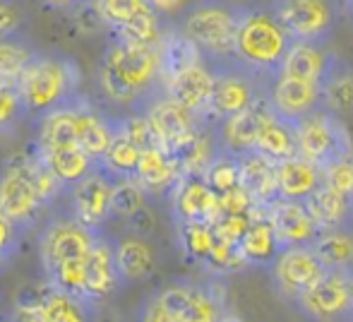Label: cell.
<instances>
[{"mask_svg": "<svg viewBox=\"0 0 353 322\" xmlns=\"http://www.w3.org/2000/svg\"><path fill=\"white\" fill-rule=\"evenodd\" d=\"M149 3H152V8L157 10L159 14H161V12H173V10L181 5V0H149Z\"/></svg>", "mask_w": 353, "mask_h": 322, "instance_id": "obj_48", "label": "cell"}, {"mask_svg": "<svg viewBox=\"0 0 353 322\" xmlns=\"http://www.w3.org/2000/svg\"><path fill=\"white\" fill-rule=\"evenodd\" d=\"M99 234H101V231L89 229V226H84L82 221H77L74 217L51 221V224L43 229L41 241H39L43 272L48 274L51 270L65 265V262L89 257Z\"/></svg>", "mask_w": 353, "mask_h": 322, "instance_id": "obj_12", "label": "cell"}, {"mask_svg": "<svg viewBox=\"0 0 353 322\" xmlns=\"http://www.w3.org/2000/svg\"><path fill=\"white\" fill-rule=\"evenodd\" d=\"M22 29V12L12 0H0V39L17 37Z\"/></svg>", "mask_w": 353, "mask_h": 322, "instance_id": "obj_45", "label": "cell"}, {"mask_svg": "<svg viewBox=\"0 0 353 322\" xmlns=\"http://www.w3.org/2000/svg\"><path fill=\"white\" fill-rule=\"evenodd\" d=\"M140 157H142V150L128 137V132L121 128V118H118L116 137H113L106 154L101 157L99 166H101L106 173H111L113 178H135Z\"/></svg>", "mask_w": 353, "mask_h": 322, "instance_id": "obj_34", "label": "cell"}, {"mask_svg": "<svg viewBox=\"0 0 353 322\" xmlns=\"http://www.w3.org/2000/svg\"><path fill=\"white\" fill-rule=\"evenodd\" d=\"M241 252L248 265L272 267L281 252V243L276 239V231L267 217L265 205L252 207V221L248 226L245 236L241 239Z\"/></svg>", "mask_w": 353, "mask_h": 322, "instance_id": "obj_24", "label": "cell"}, {"mask_svg": "<svg viewBox=\"0 0 353 322\" xmlns=\"http://www.w3.org/2000/svg\"><path fill=\"white\" fill-rule=\"evenodd\" d=\"M0 322H5V320H0Z\"/></svg>", "mask_w": 353, "mask_h": 322, "instance_id": "obj_52", "label": "cell"}, {"mask_svg": "<svg viewBox=\"0 0 353 322\" xmlns=\"http://www.w3.org/2000/svg\"><path fill=\"white\" fill-rule=\"evenodd\" d=\"M17 87L27 111L41 118L79 97V68L65 56L37 51L24 68Z\"/></svg>", "mask_w": 353, "mask_h": 322, "instance_id": "obj_3", "label": "cell"}, {"mask_svg": "<svg viewBox=\"0 0 353 322\" xmlns=\"http://www.w3.org/2000/svg\"><path fill=\"white\" fill-rule=\"evenodd\" d=\"M121 272L116 262V243L108 236L99 234L92 252L87 257V284H84V301L89 305L108 299L121 286Z\"/></svg>", "mask_w": 353, "mask_h": 322, "instance_id": "obj_20", "label": "cell"}, {"mask_svg": "<svg viewBox=\"0 0 353 322\" xmlns=\"http://www.w3.org/2000/svg\"><path fill=\"white\" fill-rule=\"evenodd\" d=\"M27 113L29 111L24 106V99L19 94L17 84L0 82V135L12 132Z\"/></svg>", "mask_w": 353, "mask_h": 322, "instance_id": "obj_42", "label": "cell"}, {"mask_svg": "<svg viewBox=\"0 0 353 322\" xmlns=\"http://www.w3.org/2000/svg\"><path fill=\"white\" fill-rule=\"evenodd\" d=\"M41 207L46 205L34 181L32 154L22 152L0 168V214L24 229L37 219Z\"/></svg>", "mask_w": 353, "mask_h": 322, "instance_id": "obj_7", "label": "cell"}, {"mask_svg": "<svg viewBox=\"0 0 353 322\" xmlns=\"http://www.w3.org/2000/svg\"><path fill=\"white\" fill-rule=\"evenodd\" d=\"M74 123H77V142L87 154L97 161L106 154L118 130V118L94 108L84 97L74 99Z\"/></svg>", "mask_w": 353, "mask_h": 322, "instance_id": "obj_21", "label": "cell"}, {"mask_svg": "<svg viewBox=\"0 0 353 322\" xmlns=\"http://www.w3.org/2000/svg\"><path fill=\"white\" fill-rule=\"evenodd\" d=\"M322 89V108L336 113H349L353 111V68L332 51L327 70L320 80Z\"/></svg>", "mask_w": 353, "mask_h": 322, "instance_id": "obj_27", "label": "cell"}, {"mask_svg": "<svg viewBox=\"0 0 353 322\" xmlns=\"http://www.w3.org/2000/svg\"><path fill=\"white\" fill-rule=\"evenodd\" d=\"M77 142V123H74V101L46 113L39 121L37 147L51 150V147H74Z\"/></svg>", "mask_w": 353, "mask_h": 322, "instance_id": "obj_33", "label": "cell"}, {"mask_svg": "<svg viewBox=\"0 0 353 322\" xmlns=\"http://www.w3.org/2000/svg\"><path fill=\"white\" fill-rule=\"evenodd\" d=\"M149 125H152L154 140L161 150L178 154L185 145H190L197 135L202 132V118L195 116L192 111L183 108L171 97H159L144 108Z\"/></svg>", "mask_w": 353, "mask_h": 322, "instance_id": "obj_13", "label": "cell"}, {"mask_svg": "<svg viewBox=\"0 0 353 322\" xmlns=\"http://www.w3.org/2000/svg\"><path fill=\"white\" fill-rule=\"evenodd\" d=\"M243 10L245 5L233 0H197L181 12L176 29L200 48L207 63L231 61Z\"/></svg>", "mask_w": 353, "mask_h": 322, "instance_id": "obj_2", "label": "cell"}, {"mask_svg": "<svg viewBox=\"0 0 353 322\" xmlns=\"http://www.w3.org/2000/svg\"><path fill=\"white\" fill-rule=\"evenodd\" d=\"M181 320H183V315L178 313L173 305L166 303L161 291L149 296V299L142 303L140 315H137V322H181Z\"/></svg>", "mask_w": 353, "mask_h": 322, "instance_id": "obj_43", "label": "cell"}, {"mask_svg": "<svg viewBox=\"0 0 353 322\" xmlns=\"http://www.w3.org/2000/svg\"><path fill=\"white\" fill-rule=\"evenodd\" d=\"M267 111H270V103L260 101L252 108L243 113H236V116L226 118V121L216 123V132H214V140H216V147L228 154H250L255 152V142L257 135H260L262 121H265Z\"/></svg>", "mask_w": 353, "mask_h": 322, "instance_id": "obj_19", "label": "cell"}, {"mask_svg": "<svg viewBox=\"0 0 353 322\" xmlns=\"http://www.w3.org/2000/svg\"><path fill=\"white\" fill-rule=\"evenodd\" d=\"M159 51H161V70H163V84L171 80L173 75L183 72L185 68L197 66V63L205 61L202 51L176 27L166 29L161 43H159Z\"/></svg>", "mask_w": 353, "mask_h": 322, "instance_id": "obj_32", "label": "cell"}, {"mask_svg": "<svg viewBox=\"0 0 353 322\" xmlns=\"http://www.w3.org/2000/svg\"><path fill=\"white\" fill-rule=\"evenodd\" d=\"M325 185L353 197V157L325 168Z\"/></svg>", "mask_w": 353, "mask_h": 322, "instance_id": "obj_44", "label": "cell"}, {"mask_svg": "<svg viewBox=\"0 0 353 322\" xmlns=\"http://www.w3.org/2000/svg\"><path fill=\"white\" fill-rule=\"evenodd\" d=\"M116 262L123 281H142L154 272V248L142 236H125L116 241Z\"/></svg>", "mask_w": 353, "mask_h": 322, "instance_id": "obj_31", "label": "cell"}, {"mask_svg": "<svg viewBox=\"0 0 353 322\" xmlns=\"http://www.w3.org/2000/svg\"><path fill=\"white\" fill-rule=\"evenodd\" d=\"M312 248L330 270H353V236L349 229L320 231Z\"/></svg>", "mask_w": 353, "mask_h": 322, "instance_id": "obj_35", "label": "cell"}, {"mask_svg": "<svg viewBox=\"0 0 353 322\" xmlns=\"http://www.w3.org/2000/svg\"><path fill=\"white\" fill-rule=\"evenodd\" d=\"M267 217H270L272 226H274L281 250L296 245H312L317 234H320V226L312 219L305 202L276 197L274 202L267 205Z\"/></svg>", "mask_w": 353, "mask_h": 322, "instance_id": "obj_17", "label": "cell"}, {"mask_svg": "<svg viewBox=\"0 0 353 322\" xmlns=\"http://www.w3.org/2000/svg\"><path fill=\"white\" fill-rule=\"evenodd\" d=\"M332 51H327L325 43H310V41H291L283 58L279 72H286L298 80L320 82L327 70Z\"/></svg>", "mask_w": 353, "mask_h": 322, "instance_id": "obj_29", "label": "cell"}, {"mask_svg": "<svg viewBox=\"0 0 353 322\" xmlns=\"http://www.w3.org/2000/svg\"><path fill=\"white\" fill-rule=\"evenodd\" d=\"M202 176H205V181L210 183V188L216 195L231 192L236 188H241V159L216 147V154H214V159L210 161V166L205 168Z\"/></svg>", "mask_w": 353, "mask_h": 322, "instance_id": "obj_38", "label": "cell"}, {"mask_svg": "<svg viewBox=\"0 0 353 322\" xmlns=\"http://www.w3.org/2000/svg\"><path fill=\"white\" fill-rule=\"evenodd\" d=\"M147 202V190L137 183V178H116L113 183V200H111V214L130 219L137 212L144 210Z\"/></svg>", "mask_w": 353, "mask_h": 322, "instance_id": "obj_40", "label": "cell"}, {"mask_svg": "<svg viewBox=\"0 0 353 322\" xmlns=\"http://www.w3.org/2000/svg\"><path fill=\"white\" fill-rule=\"evenodd\" d=\"M312 219L317 221L320 231L349 229L353 221V197L322 183L315 192L305 200Z\"/></svg>", "mask_w": 353, "mask_h": 322, "instance_id": "obj_26", "label": "cell"}, {"mask_svg": "<svg viewBox=\"0 0 353 322\" xmlns=\"http://www.w3.org/2000/svg\"><path fill=\"white\" fill-rule=\"evenodd\" d=\"M291 41L293 39L272 14V10L245 5L241 22H238L233 58L257 75L274 77L286 58Z\"/></svg>", "mask_w": 353, "mask_h": 322, "instance_id": "obj_4", "label": "cell"}, {"mask_svg": "<svg viewBox=\"0 0 353 322\" xmlns=\"http://www.w3.org/2000/svg\"><path fill=\"white\" fill-rule=\"evenodd\" d=\"M210 66L214 70V92L207 118L216 123L265 101L267 94H270V84L274 80V77H262L257 72L248 70L236 58L210 63Z\"/></svg>", "mask_w": 353, "mask_h": 322, "instance_id": "obj_5", "label": "cell"}, {"mask_svg": "<svg viewBox=\"0 0 353 322\" xmlns=\"http://www.w3.org/2000/svg\"><path fill=\"white\" fill-rule=\"evenodd\" d=\"M5 262H8V257L0 255V270H3V267H5Z\"/></svg>", "mask_w": 353, "mask_h": 322, "instance_id": "obj_51", "label": "cell"}, {"mask_svg": "<svg viewBox=\"0 0 353 322\" xmlns=\"http://www.w3.org/2000/svg\"><path fill=\"white\" fill-rule=\"evenodd\" d=\"M181 163L171 152L161 147H147L142 150L140 163H137V183L147 190V195H171L176 183L181 181Z\"/></svg>", "mask_w": 353, "mask_h": 322, "instance_id": "obj_22", "label": "cell"}, {"mask_svg": "<svg viewBox=\"0 0 353 322\" xmlns=\"http://www.w3.org/2000/svg\"><path fill=\"white\" fill-rule=\"evenodd\" d=\"M346 5H349V14H351V19H353V0H346Z\"/></svg>", "mask_w": 353, "mask_h": 322, "instance_id": "obj_50", "label": "cell"}, {"mask_svg": "<svg viewBox=\"0 0 353 322\" xmlns=\"http://www.w3.org/2000/svg\"><path fill=\"white\" fill-rule=\"evenodd\" d=\"M241 159V188L255 200V205H270L279 197V185H276V161L265 154L238 157Z\"/></svg>", "mask_w": 353, "mask_h": 322, "instance_id": "obj_25", "label": "cell"}, {"mask_svg": "<svg viewBox=\"0 0 353 322\" xmlns=\"http://www.w3.org/2000/svg\"><path fill=\"white\" fill-rule=\"evenodd\" d=\"M267 101H270L272 111L276 116L296 125L307 113L322 108V89L320 82L298 80V77H291L286 72H276L270 84Z\"/></svg>", "mask_w": 353, "mask_h": 322, "instance_id": "obj_15", "label": "cell"}, {"mask_svg": "<svg viewBox=\"0 0 353 322\" xmlns=\"http://www.w3.org/2000/svg\"><path fill=\"white\" fill-rule=\"evenodd\" d=\"M221 322H243V320L238 318V315H231V313H226V315H223V318H221Z\"/></svg>", "mask_w": 353, "mask_h": 322, "instance_id": "obj_49", "label": "cell"}, {"mask_svg": "<svg viewBox=\"0 0 353 322\" xmlns=\"http://www.w3.org/2000/svg\"><path fill=\"white\" fill-rule=\"evenodd\" d=\"M46 3L48 8H56V10H77L79 5L89 3V0H41Z\"/></svg>", "mask_w": 353, "mask_h": 322, "instance_id": "obj_47", "label": "cell"}, {"mask_svg": "<svg viewBox=\"0 0 353 322\" xmlns=\"http://www.w3.org/2000/svg\"><path fill=\"white\" fill-rule=\"evenodd\" d=\"M223 315H226V308H223V299H221V294H219L216 284H205V286L190 284V299H188L183 320L185 322H221Z\"/></svg>", "mask_w": 353, "mask_h": 322, "instance_id": "obj_37", "label": "cell"}, {"mask_svg": "<svg viewBox=\"0 0 353 322\" xmlns=\"http://www.w3.org/2000/svg\"><path fill=\"white\" fill-rule=\"evenodd\" d=\"M37 147V145H34ZM37 152L41 154V159L46 161V166L51 168L58 176V181L65 188H72L74 183H79L84 176L99 168V161L92 154L82 150L79 145L74 147H51V150H43L37 147Z\"/></svg>", "mask_w": 353, "mask_h": 322, "instance_id": "obj_28", "label": "cell"}, {"mask_svg": "<svg viewBox=\"0 0 353 322\" xmlns=\"http://www.w3.org/2000/svg\"><path fill=\"white\" fill-rule=\"evenodd\" d=\"M298 154L303 159L317 163L325 171L327 166L336 161H344L353 157V142L346 125L339 116L327 108L307 113L305 118L296 123Z\"/></svg>", "mask_w": 353, "mask_h": 322, "instance_id": "obj_6", "label": "cell"}, {"mask_svg": "<svg viewBox=\"0 0 353 322\" xmlns=\"http://www.w3.org/2000/svg\"><path fill=\"white\" fill-rule=\"evenodd\" d=\"M293 305L312 322H353V270H327Z\"/></svg>", "mask_w": 353, "mask_h": 322, "instance_id": "obj_9", "label": "cell"}, {"mask_svg": "<svg viewBox=\"0 0 353 322\" xmlns=\"http://www.w3.org/2000/svg\"><path fill=\"white\" fill-rule=\"evenodd\" d=\"M171 207L178 224L183 221H205L214 224L221 217L219 195L210 188L205 176L185 173L171 190Z\"/></svg>", "mask_w": 353, "mask_h": 322, "instance_id": "obj_16", "label": "cell"}, {"mask_svg": "<svg viewBox=\"0 0 353 322\" xmlns=\"http://www.w3.org/2000/svg\"><path fill=\"white\" fill-rule=\"evenodd\" d=\"M270 103V101H267ZM255 152L257 154H265L274 161L288 159V157L298 154V137H296V125L283 118L276 116L274 111H267L265 121H262L260 135L255 142Z\"/></svg>", "mask_w": 353, "mask_h": 322, "instance_id": "obj_30", "label": "cell"}, {"mask_svg": "<svg viewBox=\"0 0 353 322\" xmlns=\"http://www.w3.org/2000/svg\"><path fill=\"white\" fill-rule=\"evenodd\" d=\"M94 8H97L101 22L118 32L128 22H132L137 14L152 8V3L149 0H94Z\"/></svg>", "mask_w": 353, "mask_h": 322, "instance_id": "obj_41", "label": "cell"}, {"mask_svg": "<svg viewBox=\"0 0 353 322\" xmlns=\"http://www.w3.org/2000/svg\"><path fill=\"white\" fill-rule=\"evenodd\" d=\"M166 97H171L183 108L192 111L207 121V111H210L212 92H214V70L207 61L197 63V66L185 68L183 72L173 75L171 80L163 84Z\"/></svg>", "mask_w": 353, "mask_h": 322, "instance_id": "obj_18", "label": "cell"}, {"mask_svg": "<svg viewBox=\"0 0 353 322\" xmlns=\"http://www.w3.org/2000/svg\"><path fill=\"white\" fill-rule=\"evenodd\" d=\"M116 178L101 166L94 168L89 176L70 188V217L82 221L89 229L101 231V226L111 219V200Z\"/></svg>", "mask_w": 353, "mask_h": 322, "instance_id": "obj_14", "label": "cell"}, {"mask_svg": "<svg viewBox=\"0 0 353 322\" xmlns=\"http://www.w3.org/2000/svg\"><path fill=\"white\" fill-rule=\"evenodd\" d=\"M99 89L116 106H125L132 113H144L154 99L166 94L159 46L113 39L101 56Z\"/></svg>", "mask_w": 353, "mask_h": 322, "instance_id": "obj_1", "label": "cell"}, {"mask_svg": "<svg viewBox=\"0 0 353 322\" xmlns=\"http://www.w3.org/2000/svg\"><path fill=\"white\" fill-rule=\"evenodd\" d=\"M17 241H19V226L12 224L8 217L0 214V255L3 257H10L17 248Z\"/></svg>", "mask_w": 353, "mask_h": 322, "instance_id": "obj_46", "label": "cell"}, {"mask_svg": "<svg viewBox=\"0 0 353 322\" xmlns=\"http://www.w3.org/2000/svg\"><path fill=\"white\" fill-rule=\"evenodd\" d=\"M34 53L37 51L19 37L0 39V82L17 84Z\"/></svg>", "mask_w": 353, "mask_h": 322, "instance_id": "obj_39", "label": "cell"}, {"mask_svg": "<svg viewBox=\"0 0 353 322\" xmlns=\"http://www.w3.org/2000/svg\"><path fill=\"white\" fill-rule=\"evenodd\" d=\"M325 183V171L301 154L276 161V185L283 200L305 202Z\"/></svg>", "mask_w": 353, "mask_h": 322, "instance_id": "obj_23", "label": "cell"}, {"mask_svg": "<svg viewBox=\"0 0 353 322\" xmlns=\"http://www.w3.org/2000/svg\"><path fill=\"white\" fill-rule=\"evenodd\" d=\"M214 243H216L214 224H205V221H183V224H178V245L185 252L188 260L205 265L214 250Z\"/></svg>", "mask_w": 353, "mask_h": 322, "instance_id": "obj_36", "label": "cell"}, {"mask_svg": "<svg viewBox=\"0 0 353 322\" xmlns=\"http://www.w3.org/2000/svg\"><path fill=\"white\" fill-rule=\"evenodd\" d=\"M272 14L293 41L327 43L336 27V0H272Z\"/></svg>", "mask_w": 353, "mask_h": 322, "instance_id": "obj_8", "label": "cell"}, {"mask_svg": "<svg viewBox=\"0 0 353 322\" xmlns=\"http://www.w3.org/2000/svg\"><path fill=\"white\" fill-rule=\"evenodd\" d=\"M92 305L77 296L43 281L39 289H29L17 299L12 322H89Z\"/></svg>", "mask_w": 353, "mask_h": 322, "instance_id": "obj_10", "label": "cell"}, {"mask_svg": "<svg viewBox=\"0 0 353 322\" xmlns=\"http://www.w3.org/2000/svg\"><path fill=\"white\" fill-rule=\"evenodd\" d=\"M330 267L320 260L312 245H296L283 248L274 265L270 267L272 272V289L281 299L296 303L310 286H315L322 276L327 274Z\"/></svg>", "mask_w": 353, "mask_h": 322, "instance_id": "obj_11", "label": "cell"}]
</instances>
